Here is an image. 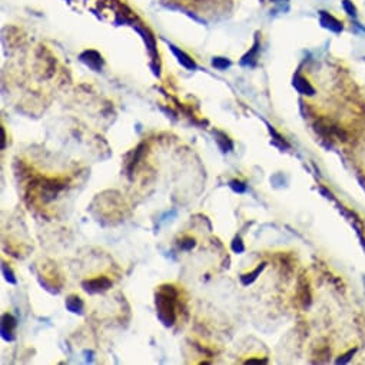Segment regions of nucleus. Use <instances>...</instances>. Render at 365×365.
Masks as SVG:
<instances>
[{
	"instance_id": "7",
	"label": "nucleus",
	"mask_w": 365,
	"mask_h": 365,
	"mask_svg": "<svg viewBox=\"0 0 365 365\" xmlns=\"http://www.w3.org/2000/svg\"><path fill=\"white\" fill-rule=\"evenodd\" d=\"M169 47H171L172 53L176 56L178 62H179L183 67H186L188 70H195V69H197V63H195V60L190 58L189 55H186L185 52L181 51L179 47H176L174 44H169Z\"/></svg>"
},
{
	"instance_id": "3",
	"label": "nucleus",
	"mask_w": 365,
	"mask_h": 365,
	"mask_svg": "<svg viewBox=\"0 0 365 365\" xmlns=\"http://www.w3.org/2000/svg\"><path fill=\"white\" fill-rule=\"evenodd\" d=\"M17 322L13 315L5 314L2 317V338L8 343L15 341V329Z\"/></svg>"
},
{
	"instance_id": "13",
	"label": "nucleus",
	"mask_w": 365,
	"mask_h": 365,
	"mask_svg": "<svg viewBox=\"0 0 365 365\" xmlns=\"http://www.w3.org/2000/svg\"><path fill=\"white\" fill-rule=\"evenodd\" d=\"M270 132L271 135H272V139H274V145H278L281 149H288V148H289V145L286 143V140L284 139V136H281L274 128H271L270 126Z\"/></svg>"
},
{
	"instance_id": "20",
	"label": "nucleus",
	"mask_w": 365,
	"mask_h": 365,
	"mask_svg": "<svg viewBox=\"0 0 365 365\" xmlns=\"http://www.w3.org/2000/svg\"><path fill=\"white\" fill-rule=\"evenodd\" d=\"M195 247V239H190V238H188V239H183L182 242H181V248L182 249H192Z\"/></svg>"
},
{
	"instance_id": "9",
	"label": "nucleus",
	"mask_w": 365,
	"mask_h": 365,
	"mask_svg": "<svg viewBox=\"0 0 365 365\" xmlns=\"http://www.w3.org/2000/svg\"><path fill=\"white\" fill-rule=\"evenodd\" d=\"M215 139H216V143H218V146L221 148L222 152H229V151H232L234 143H232V140L229 139V136L225 135L224 132H219V131L215 132Z\"/></svg>"
},
{
	"instance_id": "19",
	"label": "nucleus",
	"mask_w": 365,
	"mask_h": 365,
	"mask_svg": "<svg viewBox=\"0 0 365 365\" xmlns=\"http://www.w3.org/2000/svg\"><path fill=\"white\" fill-rule=\"evenodd\" d=\"M343 6L344 9H345V12L348 13L350 16H352V17H355L357 16V9H355V6L352 5V2L351 0H343Z\"/></svg>"
},
{
	"instance_id": "21",
	"label": "nucleus",
	"mask_w": 365,
	"mask_h": 365,
	"mask_svg": "<svg viewBox=\"0 0 365 365\" xmlns=\"http://www.w3.org/2000/svg\"><path fill=\"white\" fill-rule=\"evenodd\" d=\"M252 362H268L266 359H248L245 364H252Z\"/></svg>"
},
{
	"instance_id": "22",
	"label": "nucleus",
	"mask_w": 365,
	"mask_h": 365,
	"mask_svg": "<svg viewBox=\"0 0 365 365\" xmlns=\"http://www.w3.org/2000/svg\"><path fill=\"white\" fill-rule=\"evenodd\" d=\"M275 2H277V0H275Z\"/></svg>"
},
{
	"instance_id": "16",
	"label": "nucleus",
	"mask_w": 365,
	"mask_h": 365,
	"mask_svg": "<svg viewBox=\"0 0 365 365\" xmlns=\"http://www.w3.org/2000/svg\"><path fill=\"white\" fill-rule=\"evenodd\" d=\"M229 186H231V189L234 190V192H236V193H244V192H247V185L244 182H241V181H231L229 182Z\"/></svg>"
},
{
	"instance_id": "12",
	"label": "nucleus",
	"mask_w": 365,
	"mask_h": 365,
	"mask_svg": "<svg viewBox=\"0 0 365 365\" xmlns=\"http://www.w3.org/2000/svg\"><path fill=\"white\" fill-rule=\"evenodd\" d=\"M136 30H138L139 33L142 35V37H143V40H145V43H146V47H148V51H149V53H151V56L154 58V60H156V58H158V53H156V49H155L154 37L151 36L149 33H146L145 30L140 29V28H136Z\"/></svg>"
},
{
	"instance_id": "11",
	"label": "nucleus",
	"mask_w": 365,
	"mask_h": 365,
	"mask_svg": "<svg viewBox=\"0 0 365 365\" xmlns=\"http://www.w3.org/2000/svg\"><path fill=\"white\" fill-rule=\"evenodd\" d=\"M258 47H259V43H258V40L255 42V44H254V47L251 49V51L242 58L241 60V65L242 66H255L256 60H258Z\"/></svg>"
},
{
	"instance_id": "1",
	"label": "nucleus",
	"mask_w": 365,
	"mask_h": 365,
	"mask_svg": "<svg viewBox=\"0 0 365 365\" xmlns=\"http://www.w3.org/2000/svg\"><path fill=\"white\" fill-rule=\"evenodd\" d=\"M176 297L178 292L172 285H163L156 294V312L165 327H172L176 320Z\"/></svg>"
},
{
	"instance_id": "14",
	"label": "nucleus",
	"mask_w": 365,
	"mask_h": 365,
	"mask_svg": "<svg viewBox=\"0 0 365 365\" xmlns=\"http://www.w3.org/2000/svg\"><path fill=\"white\" fill-rule=\"evenodd\" d=\"M212 66L218 70H225L227 67L231 66V60H228L225 58H213L212 60Z\"/></svg>"
},
{
	"instance_id": "18",
	"label": "nucleus",
	"mask_w": 365,
	"mask_h": 365,
	"mask_svg": "<svg viewBox=\"0 0 365 365\" xmlns=\"http://www.w3.org/2000/svg\"><path fill=\"white\" fill-rule=\"evenodd\" d=\"M231 248H232V251H234L235 254H242V252L245 251L244 242H242V239L239 238V236H236L234 241H232V245H231Z\"/></svg>"
},
{
	"instance_id": "4",
	"label": "nucleus",
	"mask_w": 365,
	"mask_h": 365,
	"mask_svg": "<svg viewBox=\"0 0 365 365\" xmlns=\"http://www.w3.org/2000/svg\"><path fill=\"white\" fill-rule=\"evenodd\" d=\"M81 60L95 72H101L103 67V58L96 51H85L81 55Z\"/></svg>"
},
{
	"instance_id": "17",
	"label": "nucleus",
	"mask_w": 365,
	"mask_h": 365,
	"mask_svg": "<svg viewBox=\"0 0 365 365\" xmlns=\"http://www.w3.org/2000/svg\"><path fill=\"white\" fill-rule=\"evenodd\" d=\"M355 352H357V348H352V350H350L348 352H345L344 355H341L339 358H336L335 364H347V362H350L351 359H352V357L355 355Z\"/></svg>"
},
{
	"instance_id": "5",
	"label": "nucleus",
	"mask_w": 365,
	"mask_h": 365,
	"mask_svg": "<svg viewBox=\"0 0 365 365\" xmlns=\"http://www.w3.org/2000/svg\"><path fill=\"white\" fill-rule=\"evenodd\" d=\"M292 86L295 88V90L304 96H314L315 95V89L314 86L309 83L307 78H304L302 75L297 73L294 76V81H292Z\"/></svg>"
},
{
	"instance_id": "6",
	"label": "nucleus",
	"mask_w": 365,
	"mask_h": 365,
	"mask_svg": "<svg viewBox=\"0 0 365 365\" xmlns=\"http://www.w3.org/2000/svg\"><path fill=\"white\" fill-rule=\"evenodd\" d=\"M320 22L325 28V29L331 30L334 33H341L343 32V23L339 22L338 19H335L332 15H329L327 12H320Z\"/></svg>"
},
{
	"instance_id": "10",
	"label": "nucleus",
	"mask_w": 365,
	"mask_h": 365,
	"mask_svg": "<svg viewBox=\"0 0 365 365\" xmlns=\"http://www.w3.org/2000/svg\"><path fill=\"white\" fill-rule=\"evenodd\" d=\"M265 266H266V263L265 262H262V263H259L258 266H256L255 270L252 271L251 274H244L241 277V282H242V285H251L252 282H255L256 281V278L259 277L261 275V272H262L263 270H265Z\"/></svg>"
},
{
	"instance_id": "15",
	"label": "nucleus",
	"mask_w": 365,
	"mask_h": 365,
	"mask_svg": "<svg viewBox=\"0 0 365 365\" xmlns=\"http://www.w3.org/2000/svg\"><path fill=\"white\" fill-rule=\"evenodd\" d=\"M2 271H3V275H5V279L8 281L9 284H13L15 285L16 282H17V279L15 278V274H13V271L9 268L8 263H3L2 265Z\"/></svg>"
},
{
	"instance_id": "8",
	"label": "nucleus",
	"mask_w": 365,
	"mask_h": 365,
	"mask_svg": "<svg viewBox=\"0 0 365 365\" xmlns=\"http://www.w3.org/2000/svg\"><path fill=\"white\" fill-rule=\"evenodd\" d=\"M66 309L70 311L72 314H82L83 312V301L78 295H69L66 298Z\"/></svg>"
},
{
	"instance_id": "2",
	"label": "nucleus",
	"mask_w": 365,
	"mask_h": 365,
	"mask_svg": "<svg viewBox=\"0 0 365 365\" xmlns=\"http://www.w3.org/2000/svg\"><path fill=\"white\" fill-rule=\"evenodd\" d=\"M112 286V281L106 277H98L93 279H86L82 282V288L88 294H101L109 289Z\"/></svg>"
}]
</instances>
